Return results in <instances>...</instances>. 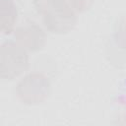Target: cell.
<instances>
[{
    "instance_id": "cell-2",
    "label": "cell",
    "mask_w": 126,
    "mask_h": 126,
    "mask_svg": "<svg viewBox=\"0 0 126 126\" xmlns=\"http://www.w3.org/2000/svg\"><path fill=\"white\" fill-rule=\"evenodd\" d=\"M51 93L49 79L42 73L31 72L23 77L16 87V94L19 100L27 105H34L44 102Z\"/></svg>"
},
{
    "instance_id": "cell-4",
    "label": "cell",
    "mask_w": 126,
    "mask_h": 126,
    "mask_svg": "<svg viewBox=\"0 0 126 126\" xmlns=\"http://www.w3.org/2000/svg\"><path fill=\"white\" fill-rule=\"evenodd\" d=\"M14 37L16 42L31 52L41 50L46 42L44 31L35 23H29L16 28L14 30Z\"/></svg>"
},
{
    "instance_id": "cell-3",
    "label": "cell",
    "mask_w": 126,
    "mask_h": 126,
    "mask_svg": "<svg viewBox=\"0 0 126 126\" xmlns=\"http://www.w3.org/2000/svg\"><path fill=\"white\" fill-rule=\"evenodd\" d=\"M29 68L28 51L18 42L7 40L0 47V77L11 81Z\"/></svg>"
},
{
    "instance_id": "cell-1",
    "label": "cell",
    "mask_w": 126,
    "mask_h": 126,
    "mask_svg": "<svg viewBox=\"0 0 126 126\" xmlns=\"http://www.w3.org/2000/svg\"><path fill=\"white\" fill-rule=\"evenodd\" d=\"M32 4L50 32L63 34L75 28L76 11L68 0H32Z\"/></svg>"
},
{
    "instance_id": "cell-7",
    "label": "cell",
    "mask_w": 126,
    "mask_h": 126,
    "mask_svg": "<svg viewBox=\"0 0 126 126\" xmlns=\"http://www.w3.org/2000/svg\"><path fill=\"white\" fill-rule=\"evenodd\" d=\"M76 12H84L88 10L94 0H68Z\"/></svg>"
},
{
    "instance_id": "cell-6",
    "label": "cell",
    "mask_w": 126,
    "mask_h": 126,
    "mask_svg": "<svg viewBox=\"0 0 126 126\" xmlns=\"http://www.w3.org/2000/svg\"><path fill=\"white\" fill-rule=\"evenodd\" d=\"M114 38L116 44L120 48L126 50V17H124L119 22V26H117Z\"/></svg>"
},
{
    "instance_id": "cell-5",
    "label": "cell",
    "mask_w": 126,
    "mask_h": 126,
    "mask_svg": "<svg viewBox=\"0 0 126 126\" xmlns=\"http://www.w3.org/2000/svg\"><path fill=\"white\" fill-rule=\"evenodd\" d=\"M18 19V10L14 0H0V30L3 34H10Z\"/></svg>"
}]
</instances>
